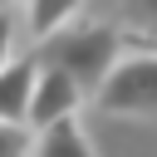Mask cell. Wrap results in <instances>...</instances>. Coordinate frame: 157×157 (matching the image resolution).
I'll use <instances>...</instances> for the list:
<instances>
[{
	"instance_id": "cell-7",
	"label": "cell",
	"mask_w": 157,
	"mask_h": 157,
	"mask_svg": "<svg viewBox=\"0 0 157 157\" xmlns=\"http://www.w3.org/2000/svg\"><path fill=\"white\" fill-rule=\"evenodd\" d=\"M0 157H34V132L25 123H0Z\"/></svg>"
},
{
	"instance_id": "cell-5",
	"label": "cell",
	"mask_w": 157,
	"mask_h": 157,
	"mask_svg": "<svg viewBox=\"0 0 157 157\" xmlns=\"http://www.w3.org/2000/svg\"><path fill=\"white\" fill-rule=\"evenodd\" d=\"M34 157H93V142L74 118V123H59V128L39 132L34 137Z\"/></svg>"
},
{
	"instance_id": "cell-10",
	"label": "cell",
	"mask_w": 157,
	"mask_h": 157,
	"mask_svg": "<svg viewBox=\"0 0 157 157\" xmlns=\"http://www.w3.org/2000/svg\"><path fill=\"white\" fill-rule=\"evenodd\" d=\"M0 10H10V0H0Z\"/></svg>"
},
{
	"instance_id": "cell-1",
	"label": "cell",
	"mask_w": 157,
	"mask_h": 157,
	"mask_svg": "<svg viewBox=\"0 0 157 157\" xmlns=\"http://www.w3.org/2000/svg\"><path fill=\"white\" fill-rule=\"evenodd\" d=\"M118 29L113 25H64L59 34H49L39 44V69H59L64 78H74L83 93H98L103 78L118 64Z\"/></svg>"
},
{
	"instance_id": "cell-6",
	"label": "cell",
	"mask_w": 157,
	"mask_h": 157,
	"mask_svg": "<svg viewBox=\"0 0 157 157\" xmlns=\"http://www.w3.org/2000/svg\"><path fill=\"white\" fill-rule=\"evenodd\" d=\"M74 10H78V0H29V29L39 39H49V34H59L69 25Z\"/></svg>"
},
{
	"instance_id": "cell-8",
	"label": "cell",
	"mask_w": 157,
	"mask_h": 157,
	"mask_svg": "<svg viewBox=\"0 0 157 157\" xmlns=\"http://www.w3.org/2000/svg\"><path fill=\"white\" fill-rule=\"evenodd\" d=\"M128 10H132L142 34H157V0H128Z\"/></svg>"
},
{
	"instance_id": "cell-4",
	"label": "cell",
	"mask_w": 157,
	"mask_h": 157,
	"mask_svg": "<svg viewBox=\"0 0 157 157\" xmlns=\"http://www.w3.org/2000/svg\"><path fill=\"white\" fill-rule=\"evenodd\" d=\"M34 59H10L0 69V123H25L29 113V93H34Z\"/></svg>"
},
{
	"instance_id": "cell-3",
	"label": "cell",
	"mask_w": 157,
	"mask_h": 157,
	"mask_svg": "<svg viewBox=\"0 0 157 157\" xmlns=\"http://www.w3.org/2000/svg\"><path fill=\"white\" fill-rule=\"evenodd\" d=\"M83 88L74 83V78H64L59 69H39L34 74V93H29V113H25V128L39 137V132H49V128H59V123H74V113L83 108Z\"/></svg>"
},
{
	"instance_id": "cell-2",
	"label": "cell",
	"mask_w": 157,
	"mask_h": 157,
	"mask_svg": "<svg viewBox=\"0 0 157 157\" xmlns=\"http://www.w3.org/2000/svg\"><path fill=\"white\" fill-rule=\"evenodd\" d=\"M93 103L118 118H152L157 113V49L118 59L113 74L103 78V88L93 93Z\"/></svg>"
},
{
	"instance_id": "cell-9",
	"label": "cell",
	"mask_w": 157,
	"mask_h": 157,
	"mask_svg": "<svg viewBox=\"0 0 157 157\" xmlns=\"http://www.w3.org/2000/svg\"><path fill=\"white\" fill-rule=\"evenodd\" d=\"M10 44H15V15L0 10V69L10 64Z\"/></svg>"
}]
</instances>
